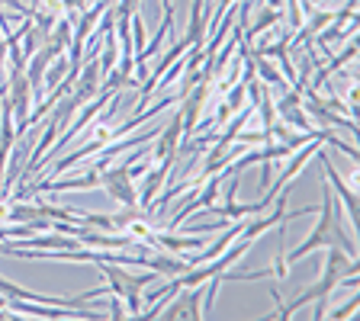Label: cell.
<instances>
[{
  "label": "cell",
  "mask_w": 360,
  "mask_h": 321,
  "mask_svg": "<svg viewBox=\"0 0 360 321\" xmlns=\"http://www.w3.org/2000/svg\"><path fill=\"white\" fill-rule=\"evenodd\" d=\"M322 145H325V132H322V135H315V138H309V142H306V148H302V145H300V148L292 151V155H290V164H286L283 171H280V177L274 180V183H267V193H264V199H261L264 206H274V199H277V193L286 187V183H292V180H296V173H300L302 167L309 164V157H315V151L322 148Z\"/></svg>",
  "instance_id": "3957f363"
},
{
  "label": "cell",
  "mask_w": 360,
  "mask_h": 321,
  "mask_svg": "<svg viewBox=\"0 0 360 321\" xmlns=\"http://www.w3.org/2000/svg\"><path fill=\"white\" fill-rule=\"evenodd\" d=\"M267 7L270 10H283V0H267Z\"/></svg>",
  "instance_id": "d6986e66"
},
{
  "label": "cell",
  "mask_w": 360,
  "mask_h": 321,
  "mask_svg": "<svg viewBox=\"0 0 360 321\" xmlns=\"http://www.w3.org/2000/svg\"><path fill=\"white\" fill-rule=\"evenodd\" d=\"M161 10H165V13H174V0H161Z\"/></svg>",
  "instance_id": "ac0fdd59"
},
{
  "label": "cell",
  "mask_w": 360,
  "mask_h": 321,
  "mask_svg": "<svg viewBox=\"0 0 360 321\" xmlns=\"http://www.w3.org/2000/svg\"><path fill=\"white\" fill-rule=\"evenodd\" d=\"M190 45H206V16H202V0H193L190 7V26L184 32Z\"/></svg>",
  "instance_id": "7c38bea8"
},
{
  "label": "cell",
  "mask_w": 360,
  "mask_h": 321,
  "mask_svg": "<svg viewBox=\"0 0 360 321\" xmlns=\"http://www.w3.org/2000/svg\"><path fill=\"white\" fill-rule=\"evenodd\" d=\"M129 30H132V52L142 55V48H145V22H142V16L139 13L129 16Z\"/></svg>",
  "instance_id": "2e32d148"
},
{
  "label": "cell",
  "mask_w": 360,
  "mask_h": 321,
  "mask_svg": "<svg viewBox=\"0 0 360 321\" xmlns=\"http://www.w3.org/2000/svg\"><path fill=\"white\" fill-rule=\"evenodd\" d=\"M251 58H255V74H257V81L270 84V87H280V90H286L283 74H280L277 67L270 65V58H261V55H251Z\"/></svg>",
  "instance_id": "4fadbf2b"
},
{
  "label": "cell",
  "mask_w": 360,
  "mask_h": 321,
  "mask_svg": "<svg viewBox=\"0 0 360 321\" xmlns=\"http://www.w3.org/2000/svg\"><path fill=\"white\" fill-rule=\"evenodd\" d=\"M177 296V302H174L171 308H167V318H202L200 312V286H184V292H174Z\"/></svg>",
  "instance_id": "9c48e42d"
},
{
  "label": "cell",
  "mask_w": 360,
  "mask_h": 321,
  "mask_svg": "<svg viewBox=\"0 0 360 321\" xmlns=\"http://www.w3.org/2000/svg\"><path fill=\"white\" fill-rule=\"evenodd\" d=\"M174 161H177V157H165V161H158V167L155 171H151L148 167V177H145V187H142V193H139V206H142V209H148L151 202H155V196L161 193V187H165L167 183V177H171V167H174Z\"/></svg>",
  "instance_id": "ba28073f"
},
{
  "label": "cell",
  "mask_w": 360,
  "mask_h": 321,
  "mask_svg": "<svg viewBox=\"0 0 360 321\" xmlns=\"http://www.w3.org/2000/svg\"><path fill=\"white\" fill-rule=\"evenodd\" d=\"M286 199H290V183H286L283 190H280V202H277V209L270 212V216H264V218H257V222H245V228H241V241H251L255 238H261L264 232H270L274 225H283V222H290V218H302V216H309L312 212V206H306V209H300V212H286Z\"/></svg>",
  "instance_id": "277c9868"
},
{
  "label": "cell",
  "mask_w": 360,
  "mask_h": 321,
  "mask_svg": "<svg viewBox=\"0 0 360 321\" xmlns=\"http://www.w3.org/2000/svg\"><path fill=\"white\" fill-rule=\"evenodd\" d=\"M354 58H357V42L351 39V42L345 45V52L335 55V58H328V65H325V67H328V74H335V71H341L345 65H351Z\"/></svg>",
  "instance_id": "9a60e30c"
},
{
  "label": "cell",
  "mask_w": 360,
  "mask_h": 321,
  "mask_svg": "<svg viewBox=\"0 0 360 321\" xmlns=\"http://www.w3.org/2000/svg\"><path fill=\"white\" fill-rule=\"evenodd\" d=\"M148 244H158V247H165V251H171V254H180V251H196V247H202V238H187V235H180V232H151Z\"/></svg>",
  "instance_id": "30bf717a"
},
{
  "label": "cell",
  "mask_w": 360,
  "mask_h": 321,
  "mask_svg": "<svg viewBox=\"0 0 360 321\" xmlns=\"http://www.w3.org/2000/svg\"><path fill=\"white\" fill-rule=\"evenodd\" d=\"M68 71H71V61H68V55H58V58H55V65H52V71H45L42 87H45V90L58 87V84L68 77Z\"/></svg>",
  "instance_id": "5bb4252c"
},
{
  "label": "cell",
  "mask_w": 360,
  "mask_h": 321,
  "mask_svg": "<svg viewBox=\"0 0 360 321\" xmlns=\"http://www.w3.org/2000/svg\"><path fill=\"white\" fill-rule=\"evenodd\" d=\"M315 157H319V164H322V173H325V180H328V187L335 190V196H338V202L347 209V218H351V225H357L360 222V206H357V193H351V190L345 187V180L338 177V171L331 167V161H328V155H325L322 148L315 151Z\"/></svg>",
  "instance_id": "5b68a950"
},
{
  "label": "cell",
  "mask_w": 360,
  "mask_h": 321,
  "mask_svg": "<svg viewBox=\"0 0 360 321\" xmlns=\"http://www.w3.org/2000/svg\"><path fill=\"white\" fill-rule=\"evenodd\" d=\"M312 4H325V0H312Z\"/></svg>",
  "instance_id": "44dd1931"
},
{
  "label": "cell",
  "mask_w": 360,
  "mask_h": 321,
  "mask_svg": "<svg viewBox=\"0 0 360 321\" xmlns=\"http://www.w3.org/2000/svg\"><path fill=\"white\" fill-rule=\"evenodd\" d=\"M235 190H238V173L232 177V183H229V193L222 196L225 202H212L206 212H212V216H219V218H229V222H235V218H245V216H251V212H264L267 206L264 202H235Z\"/></svg>",
  "instance_id": "8992f818"
},
{
  "label": "cell",
  "mask_w": 360,
  "mask_h": 321,
  "mask_svg": "<svg viewBox=\"0 0 360 321\" xmlns=\"http://www.w3.org/2000/svg\"><path fill=\"white\" fill-rule=\"evenodd\" d=\"M319 247H341L345 254L357 257V244H354V238L347 235L345 222H341V202H338V196H331L328 180L322 183V216H319V225L312 228V235H309V238H302L300 247H292V251H286V247H283V251H286L283 263L290 267V263L309 257L312 251H319Z\"/></svg>",
  "instance_id": "6da1fadb"
},
{
  "label": "cell",
  "mask_w": 360,
  "mask_h": 321,
  "mask_svg": "<svg viewBox=\"0 0 360 321\" xmlns=\"http://www.w3.org/2000/svg\"><path fill=\"white\" fill-rule=\"evenodd\" d=\"M283 20V10H270V7H264V13H261V20L255 22V26H245V32H241V42L251 48L255 45V39L261 36V32H267V30H274L277 22Z\"/></svg>",
  "instance_id": "8fae6325"
},
{
  "label": "cell",
  "mask_w": 360,
  "mask_h": 321,
  "mask_svg": "<svg viewBox=\"0 0 360 321\" xmlns=\"http://www.w3.org/2000/svg\"><path fill=\"white\" fill-rule=\"evenodd\" d=\"M357 273V257L345 254L341 247H328V257H325V267H322V277L315 280L312 286H309L306 292H300L296 299L290 302L286 308H277V315L274 318H292V315L300 312L302 306H309V302H319L315 306V321H322L325 315H328V299H331V292L341 286V280L354 277Z\"/></svg>",
  "instance_id": "7a4b0ae2"
},
{
  "label": "cell",
  "mask_w": 360,
  "mask_h": 321,
  "mask_svg": "<svg viewBox=\"0 0 360 321\" xmlns=\"http://www.w3.org/2000/svg\"><path fill=\"white\" fill-rule=\"evenodd\" d=\"M0 318H10V312L4 308V296H0Z\"/></svg>",
  "instance_id": "ffe728a7"
},
{
  "label": "cell",
  "mask_w": 360,
  "mask_h": 321,
  "mask_svg": "<svg viewBox=\"0 0 360 321\" xmlns=\"http://www.w3.org/2000/svg\"><path fill=\"white\" fill-rule=\"evenodd\" d=\"M180 112H174L171 119L161 126V132L155 135L158 145L151 148V161H165V157H177V145H180Z\"/></svg>",
  "instance_id": "52a82bcc"
},
{
  "label": "cell",
  "mask_w": 360,
  "mask_h": 321,
  "mask_svg": "<svg viewBox=\"0 0 360 321\" xmlns=\"http://www.w3.org/2000/svg\"><path fill=\"white\" fill-rule=\"evenodd\" d=\"M354 312H357V299H351V302H347V306L335 308V312H331V318H335V321H341V318H347V315H354Z\"/></svg>",
  "instance_id": "e0dca14e"
}]
</instances>
